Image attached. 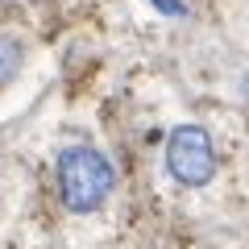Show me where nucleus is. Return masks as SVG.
I'll return each instance as SVG.
<instances>
[{"label":"nucleus","mask_w":249,"mask_h":249,"mask_svg":"<svg viewBox=\"0 0 249 249\" xmlns=\"http://www.w3.org/2000/svg\"><path fill=\"white\" fill-rule=\"evenodd\" d=\"M54 175H58L62 204L79 216L104 208V199L112 196V187H116V166L96 145H67L58 154V162H54Z\"/></svg>","instance_id":"nucleus-1"},{"label":"nucleus","mask_w":249,"mask_h":249,"mask_svg":"<svg viewBox=\"0 0 249 249\" xmlns=\"http://www.w3.org/2000/svg\"><path fill=\"white\" fill-rule=\"evenodd\" d=\"M162 162H166V175L175 178L178 187H208L216 175V142L204 124H175L166 133V150H162Z\"/></svg>","instance_id":"nucleus-2"},{"label":"nucleus","mask_w":249,"mask_h":249,"mask_svg":"<svg viewBox=\"0 0 249 249\" xmlns=\"http://www.w3.org/2000/svg\"><path fill=\"white\" fill-rule=\"evenodd\" d=\"M21 62H25V46H21L17 37L0 34V88H4V83H13V79H17Z\"/></svg>","instance_id":"nucleus-3"},{"label":"nucleus","mask_w":249,"mask_h":249,"mask_svg":"<svg viewBox=\"0 0 249 249\" xmlns=\"http://www.w3.org/2000/svg\"><path fill=\"white\" fill-rule=\"evenodd\" d=\"M150 4L162 13V17H187V4H183V0H150Z\"/></svg>","instance_id":"nucleus-4"}]
</instances>
